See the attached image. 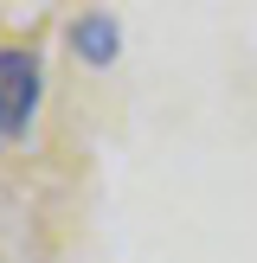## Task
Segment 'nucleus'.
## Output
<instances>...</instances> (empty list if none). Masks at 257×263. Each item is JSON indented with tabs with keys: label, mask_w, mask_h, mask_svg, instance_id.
I'll return each mask as SVG.
<instances>
[{
	"label": "nucleus",
	"mask_w": 257,
	"mask_h": 263,
	"mask_svg": "<svg viewBox=\"0 0 257 263\" xmlns=\"http://www.w3.org/2000/svg\"><path fill=\"white\" fill-rule=\"evenodd\" d=\"M39 109V51L32 45H0V141L26 135Z\"/></svg>",
	"instance_id": "1"
},
{
	"label": "nucleus",
	"mask_w": 257,
	"mask_h": 263,
	"mask_svg": "<svg viewBox=\"0 0 257 263\" xmlns=\"http://www.w3.org/2000/svg\"><path fill=\"white\" fill-rule=\"evenodd\" d=\"M64 39H71V51L84 64H109L116 51H122V20H116L109 7H90V13H77V20L64 26Z\"/></svg>",
	"instance_id": "2"
}]
</instances>
